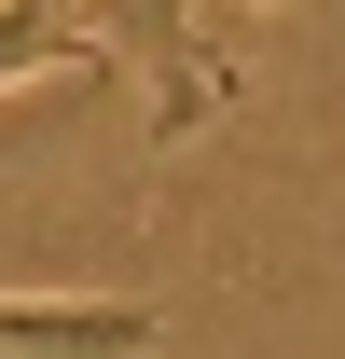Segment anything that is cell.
I'll return each instance as SVG.
<instances>
[{"instance_id":"2","label":"cell","mask_w":345,"mask_h":359,"mask_svg":"<svg viewBox=\"0 0 345 359\" xmlns=\"http://www.w3.org/2000/svg\"><path fill=\"white\" fill-rule=\"evenodd\" d=\"M28 69H125V42L69 0H0V83H28Z\"/></svg>"},{"instance_id":"1","label":"cell","mask_w":345,"mask_h":359,"mask_svg":"<svg viewBox=\"0 0 345 359\" xmlns=\"http://www.w3.org/2000/svg\"><path fill=\"white\" fill-rule=\"evenodd\" d=\"M0 346H42V359H125V346H166V318L111 290V304H28V290H0Z\"/></svg>"}]
</instances>
